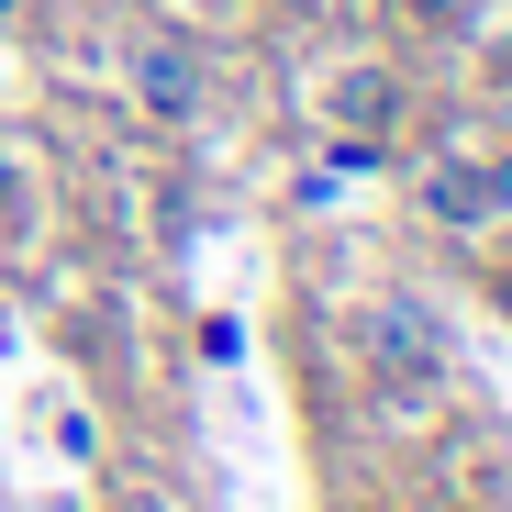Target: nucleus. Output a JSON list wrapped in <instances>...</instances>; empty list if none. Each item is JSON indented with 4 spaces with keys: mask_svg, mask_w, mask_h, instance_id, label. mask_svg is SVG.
<instances>
[{
    "mask_svg": "<svg viewBox=\"0 0 512 512\" xmlns=\"http://www.w3.org/2000/svg\"><path fill=\"white\" fill-rule=\"evenodd\" d=\"M368 357H379V379H390L401 401H423V390L446 379V346H435V323H423V301H401V290L368 312Z\"/></svg>",
    "mask_w": 512,
    "mask_h": 512,
    "instance_id": "obj_1",
    "label": "nucleus"
},
{
    "mask_svg": "<svg viewBox=\"0 0 512 512\" xmlns=\"http://www.w3.org/2000/svg\"><path fill=\"white\" fill-rule=\"evenodd\" d=\"M134 101H145L156 123H190V112H201V67H190L179 34H145V45H134Z\"/></svg>",
    "mask_w": 512,
    "mask_h": 512,
    "instance_id": "obj_2",
    "label": "nucleus"
},
{
    "mask_svg": "<svg viewBox=\"0 0 512 512\" xmlns=\"http://www.w3.org/2000/svg\"><path fill=\"white\" fill-rule=\"evenodd\" d=\"M423 223H446V234L490 223V167L479 156H435V167H423Z\"/></svg>",
    "mask_w": 512,
    "mask_h": 512,
    "instance_id": "obj_3",
    "label": "nucleus"
},
{
    "mask_svg": "<svg viewBox=\"0 0 512 512\" xmlns=\"http://www.w3.org/2000/svg\"><path fill=\"white\" fill-rule=\"evenodd\" d=\"M334 112H346L357 134H390V123H401V78H390V67H357L346 90H334Z\"/></svg>",
    "mask_w": 512,
    "mask_h": 512,
    "instance_id": "obj_4",
    "label": "nucleus"
},
{
    "mask_svg": "<svg viewBox=\"0 0 512 512\" xmlns=\"http://www.w3.org/2000/svg\"><path fill=\"white\" fill-rule=\"evenodd\" d=\"M412 12H423V23H468L479 0H412Z\"/></svg>",
    "mask_w": 512,
    "mask_h": 512,
    "instance_id": "obj_5",
    "label": "nucleus"
},
{
    "mask_svg": "<svg viewBox=\"0 0 512 512\" xmlns=\"http://www.w3.org/2000/svg\"><path fill=\"white\" fill-rule=\"evenodd\" d=\"M490 212H512V156H501V167H490Z\"/></svg>",
    "mask_w": 512,
    "mask_h": 512,
    "instance_id": "obj_6",
    "label": "nucleus"
},
{
    "mask_svg": "<svg viewBox=\"0 0 512 512\" xmlns=\"http://www.w3.org/2000/svg\"><path fill=\"white\" fill-rule=\"evenodd\" d=\"M0 201H12V156H0Z\"/></svg>",
    "mask_w": 512,
    "mask_h": 512,
    "instance_id": "obj_7",
    "label": "nucleus"
},
{
    "mask_svg": "<svg viewBox=\"0 0 512 512\" xmlns=\"http://www.w3.org/2000/svg\"><path fill=\"white\" fill-rule=\"evenodd\" d=\"M0 12H12V0H0Z\"/></svg>",
    "mask_w": 512,
    "mask_h": 512,
    "instance_id": "obj_8",
    "label": "nucleus"
}]
</instances>
